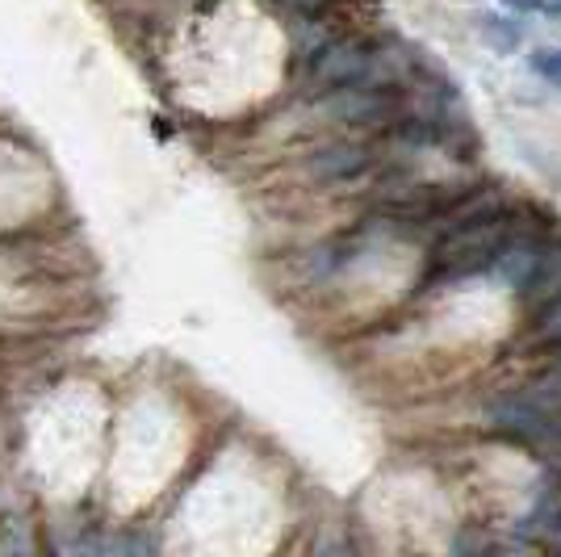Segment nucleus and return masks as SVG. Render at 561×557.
Segmentation results:
<instances>
[{
    "label": "nucleus",
    "mask_w": 561,
    "mask_h": 557,
    "mask_svg": "<svg viewBox=\"0 0 561 557\" xmlns=\"http://www.w3.org/2000/svg\"><path fill=\"white\" fill-rule=\"evenodd\" d=\"M540 227H545V218L537 209L515 202L507 214H499L491 223L445 235L427 252V281H466L478 277V273H491L494 255L503 252L507 243H515V239H524V235H545Z\"/></svg>",
    "instance_id": "nucleus-1"
},
{
    "label": "nucleus",
    "mask_w": 561,
    "mask_h": 557,
    "mask_svg": "<svg viewBox=\"0 0 561 557\" xmlns=\"http://www.w3.org/2000/svg\"><path fill=\"white\" fill-rule=\"evenodd\" d=\"M374 163V151L365 143H328L306 160V177L319 185H335V181H352Z\"/></svg>",
    "instance_id": "nucleus-2"
},
{
    "label": "nucleus",
    "mask_w": 561,
    "mask_h": 557,
    "mask_svg": "<svg viewBox=\"0 0 561 557\" xmlns=\"http://www.w3.org/2000/svg\"><path fill=\"white\" fill-rule=\"evenodd\" d=\"M540 252H545V243H537V235H524V239H515V243H507L503 252L494 255L491 273L503 281L507 289L524 294V289H528V281L537 277Z\"/></svg>",
    "instance_id": "nucleus-3"
},
{
    "label": "nucleus",
    "mask_w": 561,
    "mask_h": 557,
    "mask_svg": "<svg viewBox=\"0 0 561 557\" xmlns=\"http://www.w3.org/2000/svg\"><path fill=\"white\" fill-rule=\"evenodd\" d=\"M553 298H561V243H549L540 252L537 277L528 281V289H524V303L533 306V310L549 306Z\"/></svg>",
    "instance_id": "nucleus-4"
},
{
    "label": "nucleus",
    "mask_w": 561,
    "mask_h": 557,
    "mask_svg": "<svg viewBox=\"0 0 561 557\" xmlns=\"http://www.w3.org/2000/svg\"><path fill=\"white\" fill-rule=\"evenodd\" d=\"M519 349H533V352H553L561 349V298H553L549 306H540L533 315V323L524 331Z\"/></svg>",
    "instance_id": "nucleus-5"
},
{
    "label": "nucleus",
    "mask_w": 561,
    "mask_h": 557,
    "mask_svg": "<svg viewBox=\"0 0 561 557\" xmlns=\"http://www.w3.org/2000/svg\"><path fill=\"white\" fill-rule=\"evenodd\" d=\"M478 34H482V43L499 55H515L519 43H524V30L515 18H503V13H482L478 18Z\"/></svg>",
    "instance_id": "nucleus-6"
},
{
    "label": "nucleus",
    "mask_w": 561,
    "mask_h": 557,
    "mask_svg": "<svg viewBox=\"0 0 561 557\" xmlns=\"http://www.w3.org/2000/svg\"><path fill=\"white\" fill-rule=\"evenodd\" d=\"M519 398H524L528 407H537L540 416H561V373L545 370L540 377H533V382L519 390Z\"/></svg>",
    "instance_id": "nucleus-7"
},
{
    "label": "nucleus",
    "mask_w": 561,
    "mask_h": 557,
    "mask_svg": "<svg viewBox=\"0 0 561 557\" xmlns=\"http://www.w3.org/2000/svg\"><path fill=\"white\" fill-rule=\"evenodd\" d=\"M528 68L537 71L540 80H549V84H558L561 89V47H540L528 55Z\"/></svg>",
    "instance_id": "nucleus-8"
},
{
    "label": "nucleus",
    "mask_w": 561,
    "mask_h": 557,
    "mask_svg": "<svg viewBox=\"0 0 561 557\" xmlns=\"http://www.w3.org/2000/svg\"><path fill=\"white\" fill-rule=\"evenodd\" d=\"M515 13H558V0H503Z\"/></svg>",
    "instance_id": "nucleus-9"
},
{
    "label": "nucleus",
    "mask_w": 561,
    "mask_h": 557,
    "mask_svg": "<svg viewBox=\"0 0 561 557\" xmlns=\"http://www.w3.org/2000/svg\"><path fill=\"white\" fill-rule=\"evenodd\" d=\"M280 9H289V13H298V18H314L319 9H323V0H277Z\"/></svg>",
    "instance_id": "nucleus-10"
},
{
    "label": "nucleus",
    "mask_w": 561,
    "mask_h": 557,
    "mask_svg": "<svg viewBox=\"0 0 561 557\" xmlns=\"http://www.w3.org/2000/svg\"><path fill=\"white\" fill-rule=\"evenodd\" d=\"M491 557H537V549H533V545H524V541H519V545H503V549H494Z\"/></svg>",
    "instance_id": "nucleus-11"
},
{
    "label": "nucleus",
    "mask_w": 561,
    "mask_h": 557,
    "mask_svg": "<svg viewBox=\"0 0 561 557\" xmlns=\"http://www.w3.org/2000/svg\"><path fill=\"white\" fill-rule=\"evenodd\" d=\"M549 448H561V416H549Z\"/></svg>",
    "instance_id": "nucleus-12"
},
{
    "label": "nucleus",
    "mask_w": 561,
    "mask_h": 557,
    "mask_svg": "<svg viewBox=\"0 0 561 557\" xmlns=\"http://www.w3.org/2000/svg\"><path fill=\"white\" fill-rule=\"evenodd\" d=\"M545 541H549V545H553V549L561 554V520L553 524V528H549V533H545Z\"/></svg>",
    "instance_id": "nucleus-13"
},
{
    "label": "nucleus",
    "mask_w": 561,
    "mask_h": 557,
    "mask_svg": "<svg viewBox=\"0 0 561 557\" xmlns=\"http://www.w3.org/2000/svg\"><path fill=\"white\" fill-rule=\"evenodd\" d=\"M545 370L561 373V349H553V352H549V365H545Z\"/></svg>",
    "instance_id": "nucleus-14"
},
{
    "label": "nucleus",
    "mask_w": 561,
    "mask_h": 557,
    "mask_svg": "<svg viewBox=\"0 0 561 557\" xmlns=\"http://www.w3.org/2000/svg\"><path fill=\"white\" fill-rule=\"evenodd\" d=\"M558 13H561V0H558Z\"/></svg>",
    "instance_id": "nucleus-15"
}]
</instances>
